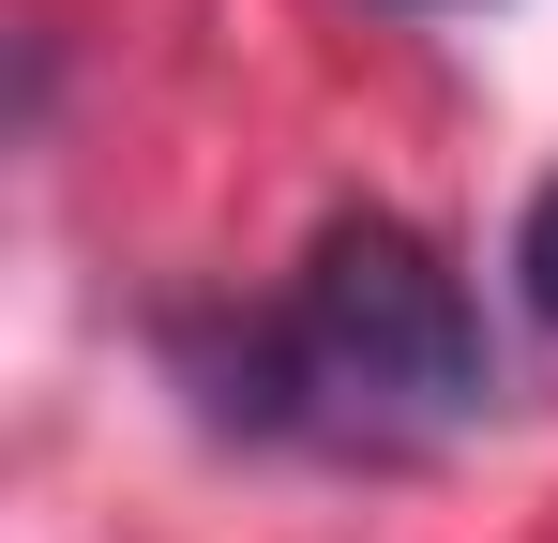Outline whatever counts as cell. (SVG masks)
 Wrapping results in <instances>:
<instances>
[{
  "label": "cell",
  "instance_id": "7a4b0ae2",
  "mask_svg": "<svg viewBox=\"0 0 558 543\" xmlns=\"http://www.w3.org/2000/svg\"><path fill=\"white\" fill-rule=\"evenodd\" d=\"M513 287H529V317H558V181L529 196V227H513Z\"/></svg>",
  "mask_w": 558,
  "mask_h": 543
},
{
  "label": "cell",
  "instance_id": "6da1fadb",
  "mask_svg": "<svg viewBox=\"0 0 558 543\" xmlns=\"http://www.w3.org/2000/svg\"><path fill=\"white\" fill-rule=\"evenodd\" d=\"M498 393L483 302L453 287V257L392 212H332L302 287L257 333V393L242 423H348V438H453Z\"/></svg>",
  "mask_w": 558,
  "mask_h": 543
}]
</instances>
